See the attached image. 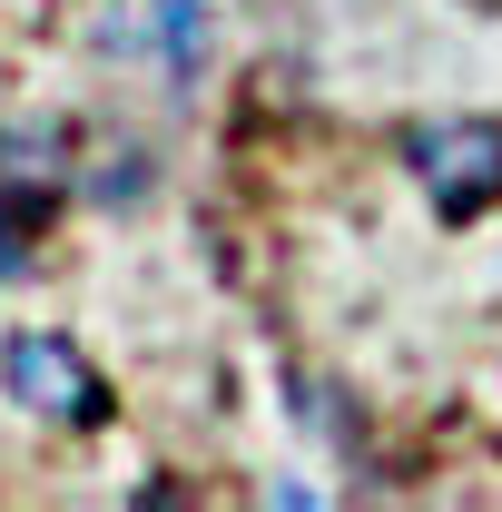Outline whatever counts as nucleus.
Instances as JSON below:
<instances>
[{
	"instance_id": "3",
	"label": "nucleus",
	"mask_w": 502,
	"mask_h": 512,
	"mask_svg": "<svg viewBox=\"0 0 502 512\" xmlns=\"http://www.w3.org/2000/svg\"><path fill=\"white\" fill-rule=\"evenodd\" d=\"M0 188L10 197H60L69 188V119H10L0 128Z\"/></svg>"
},
{
	"instance_id": "2",
	"label": "nucleus",
	"mask_w": 502,
	"mask_h": 512,
	"mask_svg": "<svg viewBox=\"0 0 502 512\" xmlns=\"http://www.w3.org/2000/svg\"><path fill=\"white\" fill-rule=\"evenodd\" d=\"M0 394L20 414H40V424H99L109 414V384L89 375V355L69 335H50V325H20L0 345Z\"/></svg>"
},
{
	"instance_id": "1",
	"label": "nucleus",
	"mask_w": 502,
	"mask_h": 512,
	"mask_svg": "<svg viewBox=\"0 0 502 512\" xmlns=\"http://www.w3.org/2000/svg\"><path fill=\"white\" fill-rule=\"evenodd\" d=\"M404 168L463 227V217H483L502 197V119H424V128H404Z\"/></svg>"
},
{
	"instance_id": "4",
	"label": "nucleus",
	"mask_w": 502,
	"mask_h": 512,
	"mask_svg": "<svg viewBox=\"0 0 502 512\" xmlns=\"http://www.w3.org/2000/svg\"><path fill=\"white\" fill-rule=\"evenodd\" d=\"M158 40H168V69L197 79V69H207V10H197V0H158Z\"/></svg>"
}]
</instances>
